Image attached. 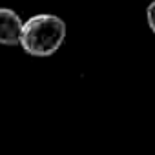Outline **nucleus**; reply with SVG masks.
Wrapping results in <instances>:
<instances>
[{"label":"nucleus","instance_id":"3","mask_svg":"<svg viewBox=\"0 0 155 155\" xmlns=\"http://www.w3.org/2000/svg\"><path fill=\"white\" fill-rule=\"evenodd\" d=\"M146 20H148V26H150V29L155 33V0L148 6V9H146Z\"/></svg>","mask_w":155,"mask_h":155},{"label":"nucleus","instance_id":"2","mask_svg":"<svg viewBox=\"0 0 155 155\" xmlns=\"http://www.w3.org/2000/svg\"><path fill=\"white\" fill-rule=\"evenodd\" d=\"M22 18L17 11L9 8H0V44L2 46H18L22 33Z\"/></svg>","mask_w":155,"mask_h":155},{"label":"nucleus","instance_id":"1","mask_svg":"<svg viewBox=\"0 0 155 155\" xmlns=\"http://www.w3.org/2000/svg\"><path fill=\"white\" fill-rule=\"evenodd\" d=\"M66 40V22L49 13L35 15L22 24L18 46L31 57H51Z\"/></svg>","mask_w":155,"mask_h":155}]
</instances>
